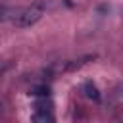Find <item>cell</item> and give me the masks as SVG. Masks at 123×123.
<instances>
[{"mask_svg": "<svg viewBox=\"0 0 123 123\" xmlns=\"http://www.w3.org/2000/svg\"><path fill=\"white\" fill-rule=\"evenodd\" d=\"M44 12H46V2H44V0H37V2H33L31 6L19 10V12L13 15V25L19 27V29L31 27V25H35V23L44 15Z\"/></svg>", "mask_w": 123, "mask_h": 123, "instance_id": "1", "label": "cell"}, {"mask_svg": "<svg viewBox=\"0 0 123 123\" xmlns=\"http://www.w3.org/2000/svg\"><path fill=\"white\" fill-rule=\"evenodd\" d=\"M31 121L33 123H56L50 110H35V113L31 115Z\"/></svg>", "mask_w": 123, "mask_h": 123, "instance_id": "2", "label": "cell"}, {"mask_svg": "<svg viewBox=\"0 0 123 123\" xmlns=\"http://www.w3.org/2000/svg\"><path fill=\"white\" fill-rule=\"evenodd\" d=\"M83 90H85V96H86V98H90V100H94V102L100 100V92H98L96 85H92L90 81H86V83L83 85Z\"/></svg>", "mask_w": 123, "mask_h": 123, "instance_id": "3", "label": "cell"}, {"mask_svg": "<svg viewBox=\"0 0 123 123\" xmlns=\"http://www.w3.org/2000/svg\"><path fill=\"white\" fill-rule=\"evenodd\" d=\"M92 58H94V56H85V58H79V60H71L69 63H65V65H63V69H65V71H73V69L81 67L83 63H86V62H88V60H92Z\"/></svg>", "mask_w": 123, "mask_h": 123, "instance_id": "4", "label": "cell"}, {"mask_svg": "<svg viewBox=\"0 0 123 123\" xmlns=\"http://www.w3.org/2000/svg\"><path fill=\"white\" fill-rule=\"evenodd\" d=\"M29 94L31 96H38V98H48L50 96V88L46 85H38V86H33L29 90Z\"/></svg>", "mask_w": 123, "mask_h": 123, "instance_id": "5", "label": "cell"}, {"mask_svg": "<svg viewBox=\"0 0 123 123\" xmlns=\"http://www.w3.org/2000/svg\"><path fill=\"white\" fill-rule=\"evenodd\" d=\"M8 13H10V12H8V10H6V8H0V23H2V21H6V19H8Z\"/></svg>", "mask_w": 123, "mask_h": 123, "instance_id": "6", "label": "cell"}, {"mask_svg": "<svg viewBox=\"0 0 123 123\" xmlns=\"http://www.w3.org/2000/svg\"><path fill=\"white\" fill-rule=\"evenodd\" d=\"M0 113H2V102H0Z\"/></svg>", "mask_w": 123, "mask_h": 123, "instance_id": "7", "label": "cell"}]
</instances>
